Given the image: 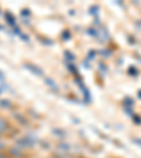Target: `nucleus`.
I'll return each mask as SVG.
<instances>
[{"mask_svg": "<svg viewBox=\"0 0 141 158\" xmlns=\"http://www.w3.org/2000/svg\"><path fill=\"white\" fill-rule=\"evenodd\" d=\"M24 66H26L28 71H31L33 73H35V75H38V76L43 75V71H41L39 68H37L35 65H33V64H24Z\"/></svg>", "mask_w": 141, "mask_h": 158, "instance_id": "obj_3", "label": "nucleus"}, {"mask_svg": "<svg viewBox=\"0 0 141 158\" xmlns=\"http://www.w3.org/2000/svg\"><path fill=\"white\" fill-rule=\"evenodd\" d=\"M0 158H11L9 154H6V152H0Z\"/></svg>", "mask_w": 141, "mask_h": 158, "instance_id": "obj_4", "label": "nucleus"}, {"mask_svg": "<svg viewBox=\"0 0 141 158\" xmlns=\"http://www.w3.org/2000/svg\"><path fill=\"white\" fill-rule=\"evenodd\" d=\"M7 154L11 158H23L24 157V150L20 147H10Z\"/></svg>", "mask_w": 141, "mask_h": 158, "instance_id": "obj_1", "label": "nucleus"}, {"mask_svg": "<svg viewBox=\"0 0 141 158\" xmlns=\"http://www.w3.org/2000/svg\"><path fill=\"white\" fill-rule=\"evenodd\" d=\"M0 79H3V73L0 72Z\"/></svg>", "mask_w": 141, "mask_h": 158, "instance_id": "obj_5", "label": "nucleus"}, {"mask_svg": "<svg viewBox=\"0 0 141 158\" xmlns=\"http://www.w3.org/2000/svg\"><path fill=\"white\" fill-rule=\"evenodd\" d=\"M9 128H10L9 120H7L6 117H3V116H0V135L4 134V133H6Z\"/></svg>", "mask_w": 141, "mask_h": 158, "instance_id": "obj_2", "label": "nucleus"}]
</instances>
